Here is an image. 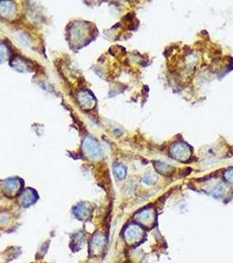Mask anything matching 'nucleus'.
Masks as SVG:
<instances>
[{"mask_svg":"<svg viewBox=\"0 0 233 263\" xmlns=\"http://www.w3.org/2000/svg\"><path fill=\"white\" fill-rule=\"evenodd\" d=\"M173 149L175 150H178V152H175V151H172V154L175 157V159H180V158H177V157H187V154L188 153V149L187 148V147L185 145H178V146H175L173 148Z\"/></svg>","mask_w":233,"mask_h":263,"instance_id":"f257e3e1","label":"nucleus"},{"mask_svg":"<svg viewBox=\"0 0 233 263\" xmlns=\"http://www.w3.org/2000/svg\"><path fill=\"white\" fill-rule=\"evenodd\" d=\"M140 233V230L139 229V227H136V226H133V227H130V228L127 230V237H129V239H136L137 237H139Z\"/></svg>","mask_w":233,"mask_h":263,"instance_id":"f03ea898","label":"nucleus"},{"mask_svg":"<svg viewBox=\"0 0 233 263\" xmlns=\"http://www.w3.org/2000/svg\"><path fill=\"white\" fill-rule=\"evenodd\" d=\"M150 217H151V213H150L149 210H145L139 215V218L141 222H147Z\"/></svg>","mask_w":233,"mask_h":263,"instance_id":"7ed1b4c3","label":"nucleus"},{"mask_svg":"<svg viewBox=\"0 0 233 263\" xmlns=\"http://www.w3.org/2000/svg\"><path fill=\"white\" fill-rule=\"evenodd\" d=\"M115 174H116V177L122 178L125 175V169L124 167H122V166H118L115 169Z\"/></svg>","mask_w":233,"mask_h":263,"instance_id":"20e7f679","label":"nucleus"},{"mask_svg":"<svg viewBox=\"0 0 233 263\" xmlns=\"http://www.w3.org/2000/svg\"><path fill=\"white\" fill-rule=\"evenodd\" d=\"M155 167H161V169H157V170L161 174H165L167 170H169L171 169L170 166H168L167 164H164V163H161V165H155Z\"/></svg>","mask_w":233,"mask_h":263,"instance_id":"39448f33","label":"nucleus"},{"mask_svg":"<svg viewBox=\"0 0 233 263\" xmlns=\"http://www.w3.org/2000/svg\"><path fill=\"white\" fill-rule=\"evenodd\" d=\"M225 178L227 179V181L233 183V169L227 171V173L225 174Z\"/></svg>","mask_w":233,"mask_h":263,"instance_id":"423d86ee","label":"nucleus"}]
</instances>
